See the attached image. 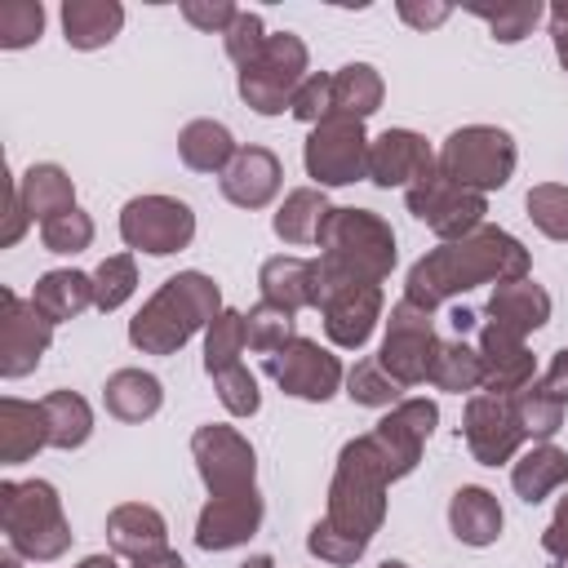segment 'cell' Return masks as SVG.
Listing matches in <instances>:
<instances>
[{
  "label": "cell",
  "instance_id": "6da1fadb",
  "mask_svg": "<svg viewBox=\"0 0 568 568\" xmlns=\"http://www.w3.org/2000/svg\"><path fill=\"white\" fill-rule=\"evenodd\" d=\"M386 484L390 470L373 444V435H359L342 448L337 475L328 488V515L311 528L306 550L328 564H355L386 515Z\"/></svg>",
  "mask_w": 568,
  "mask_h": 568
},
{
  "label": "cell",
  "instance_id": "7a4b0ae2",
  "mask_svg": "<svg viewBox=\"0 0 568 568\" xmlns=\"http://www.w3.org/2000/svg\"><path fill=\"white\" fill-rule=\"evenodd\" d=\"M528 275V248L501 231V226H479L466 240H448L430 248L422 262H413L404 302L435 311L439 302L475 288V284H510Z\"/></svg>",
  "mask_w": 568,
  "mask_h": 568
},
{
  "label": "cell",
  "instance_id": "3957f363",
  "mask_svg": "<svg viewBox=\"0 0 568 568\" xmlns=\"http://www.w3.org/2000/svg\"><path fill=\"white\" fill-rule=\"evenodd\" d=\"M315 244V297L333 284H382L395 266V231L368 209H328Z\"/></svg>",
  "mask_w": 568,
  "mask_h": 568
},
{
  "label": "cell",
  "instance_id": "277c9868",
  "mask_svg": "<svg viewBox=\"0 0 568 568\" xmlns=\"http://www.w3.org/2000/svg\"><path fill=\"white\" fill-rule=\"evenodd\" d=\"M217 315H222L217 284L209 275H200V271H178L129 320V342L138 351H146V355H173L195 337V328L213 324Z\"/></svg>",
  "mask_w": 568,
  "mask_h": 568
},
{
  "label": "cell",
  "instance_id": "5b68a950",
  "mask_svg": "<svg viewBox=\"0 0 568 568\" xmlns=\"http://www.w3.org/2000/svg\"><path fill=\"white\" fill-rule=\"evenodd\" d=\"M0 524L4 541L18 559L53 564L71 546V524L62 515V497L49 479H4L0 484Z\"/></svg>",
  "mask_w": 568,
  "mask_h": 568
},
{
  "label": "cell",
  "instance_id": "8992f818",
  "mask_svg": "<svg viewBox=\"0 0 568 568\" xmlns=\"http://www.w3.org/2000/svg\"><path fill=\"white\" fill-rule=\"evenodd\" d=\"M439 173H448L457 186L479 191V195L497 191L515 173V142L506 129L466 124V129L448 133V142L439 146Z\"/></svg>",
  "mask_w": 568,
  "mask_h": 568
},
{
  "label": "cell",
  "instance_id": "52a82bcc",
  "mask_svg": "<svg viewBox=\"0 0 568 568\" xmlns=\"http://www.w3.org/2000/svg\"><path fill=\"white\" fill-rule=\"evenodd\" d=\"M302 80H306V44L293 31H280V36H266L262 53L240 67V98L257 115H275L293 102Z\"/></svg>",
  "mask_w": 568,
  "mask_h": 568
},
{
  "label": "cell",
  "instance_id": "ba28073f",
  "mask_svg": "<svg viewBox=\"0 0 568 568\" xmlns=\"http://www.w3.org/2000/svg\"><path fill=\"white\" fill-rule=\"evenodd\" d=\"M404 200H408V213L417 222H426L444 244L448 240H466L470 231H479L484 226V213H488L484 195L457 186L448 173H439V164H435L430 178H422L417 186H408Z\"/></svg>",
  "mask_w": 568,
  "mask_h": 568
},
{
  "label": "cell",
  "instance_id": "9c48e42d",
  "mask_svg": "<svg viewBox=\"0 0 568 568\" xmlns=\"http://www.w3.org/2000/svg\"><path fill=\"white\" fill-rule=\"evenodd\" d=\"M191 235H195V213L173 195H138L120 209V240L138 253L164 257L186 248Z\"/></svg>",
  "mask_w": 568,
  "mask_h": 568
},
{
  "label": "cell",
  "instance_id": "30bf717a",
  "mask_svg": "<svg viewBox=\"0 0 568 568\" xmlns=\"http://www.w3.org/2000/svg\"><path fill=\"white\" fill-rule=\"evenodd\" d=\"M306 173L320 186H346L355 178H368V138L364 120L351 115H328L311 129L306 138Z\"/></svg>",
  "mask_w": 568,
  "mask_h": 568
},
{
  "label": "cell",
  "instance_id": "8fae6325",
  "mask_svg": "<svg viewBox=\"0 0 568 568\" xmlns=\"http://www.w3.org/2000/svg\"><path fill=\"white\" fill-rule=\"evenodd\" d=\"M435 328H430V311L413 306V302H395L390 320H386V342L377 364L399 382V386H417L430 377L435 364Z\"/></svg>",
  "mask_w": 568,
  "mask_h": 568
},
{
  "label": "cell",
  "instance_id": "7c38bea8",
  "mask_svg": "<svg viewBox=\"0 0 568 568\" xmlns=\"http://www.w3.org/2000/svg\"><path fill=\"white\" fill-rule=\"evenodd\" d=\"M266 377L280 382L284 395H297V399H311V404H324L337 386H342V359L328 355L320 342L311 337H293L288 346H280L275 355L262 359Z\"/></svg>",
  "mask_w": 568,
  "mask_h": 568
},
{
  "label": "cell",
  "instance_id": "4fadbf2b",
  "mask_svg": "<svg viewBox=\"0 0 568 568\" xmlns=\"http://www.w3.org/2000/svg\"><path fill=\"white\" fill-rule=\"evenodd\" d=\"M191 457L200 466V479L213 497H231L253 488V448L235 426H200L191 435Z\"/></svg>",
  "mask_w": 568,
  "mask_h": 568
},
{
  "label": "cell",
  "instance_id": "5bb4252c",
  "mask_svg": "<svg viewBox=\"0 0 568 568\" xmlns=\"http://www.w3.org/2000/svg\"><path fill=\"white\" fill-rule=\"evenodd\" d=\"M462 435H466V448H470V457L479 466L510 462L519 453V444L528 439V430H524V422L515 413V399L510 395H488V390L484 395H470Z\"/></svg>",
  "mask_w": 568,
  "mask_h": 568
},
{
  "label": "cell",
  "instance_id": "9a60e30c",
  "mask_svg": "<svg viewBox=\"0 0 568 568\" xmlns=\"http://www.w3.org/2000/svg\"><path fill=\"white\" fill-rule=\"evenodd\" d=\"M435 422H439V408H435L430 399H399V404L368 430L373 444H377V453H382V462H386V470H390V479H404V475L417 470L422 448H426Z\"/></svg>",
  "mask_w": 568,
  "mask_h": 568
},
{
  "label": "cell",
  "instance_id": "2e32d148",
  "mask_svg": "<svg viewBox=\"0 0 568 568\" xmlns=\"http://www.w3.org/2000/svg\"><path fill=\"white\" fill-rule=\"evenodd\" d=\"M49 342H53V324L13 288H0V373L27 377L44 359Z\"/></svg>",
  "mask_w": 568,
  "mask_h": 568
},
{
  "label": "cell",
  "instance_id": "e0dca14e",
  "mask_svg": "<svg viewBox=\"0 0 568 568\" xmlns=\"http://www.w3.org/2000/svg\"><path fill=\"white\" fill-rule=\"evenodd\" d=\"M315 311L324 315V333L333 346L359 351L382 315V284H333L320 288Z\"/></svg>",
  "mask_w": 568,
  "mask_h": 568
},
{
  "label": "cell",
  "instance_id": "ac0fdd59",
  "mask_svg": "<svg viewBox=\"0 0 568 568\" xmlns=\"http://www.w3.org/2000/svg\"><path fill=\"white\" fill-rule=\"evenodd\" d=\"M439 164V155H430L426 138H417L413 129H386L382 138L368 142V178L377 186H417L422 178H430Z\"/></svg>",
  "mask_w": 568,
  "mask_h": 568
},
{
  "label": "cell",
  "instance_id": "d6986e66",
  "mask_svg": "<svg viewBox=\"0 0 568 568\" xmlns=\"http://www.w3.org/2000/svg\"><path fill=\"white\" fill-rule=\"evenodd\" d=\"M262 524V497L257 488L231 493V497H209V506L200 510L195 524V546L200 550H231L244 546Z\"/></svg>",
  "mask_w": 568,
  "mask_h": 568
},
{
  "label": "cell",
  "instance_id": "ffe728a7",
  "mask_svg": "<svg viewBox=\"0 0 568 568\" xmlns=\"http://www.w3.org/2000/svg\"><path fill=\"white\" fill-rule=\"evenodd\" d=\"M532 382V355L524 346V337L484 324L479 328V386L488 395H515Z\"/></svg>",
  "mask_w": 568,
  "mask_h": 568
},
{
  "label": "cell",
  "instance_id": "44dd1931",
  "mask_svg": "<svg viewBox=\"0 0 568 568\" xmlns=\"http://www.w3.org/2000/svg\"><path fill=\"white\" fill-rule=\"evenodd\" d=\"M280 160L266 146H240L235 160L222 169V195L240 209H262L280 191Z\"/></svg>",
  "mask_w": 568,
  "mask_h": 568
},
{
  "label": "cell",
  "instance_id": "7402d4cb",
  "mask_svg": "<svg viewBox=\"0 0 568 568\" xmlns=\"http://www.w3.org/2000/svg\"><path fill=\"white\" fill-rule=\"evenodd\" d=\"M106 541L115 555L124 559H142V555H155L169 546V524L155 506H142V501H124L106 515Z\"/></svg>",
  "mask_w": 568,
  "mask_h": 568
},
{
  "label": "cell",
  "instance_id": "603a6c76",
  "mask_svg": "<svg viewBox=\"0 0 568 568\" xmlns=\"http://www.w3.org/2000/svg\"><path fill=\"white\" fill-rule=\"evenodd\" d=\"M546 320H550V293L541 284H532L528 275L510 280V284H497L493 297H488V324H497L515 337L541 328Z\"/></svg>",
  "mask_w": 568,
  "mask_h": 568
},
{
  "label": "cell",
  "instance_id": "cb8c5ba5",
  "mask_svg": "<svg viewBox=\"0 0 568 568\" xmlns=\"http://www.w3.org/2000/svg\"><path fill=\"white\" fill-rule=\"evenodd\" d=\"M44 444H49L44 404L4 395V399H0V462H4V466H18V462L36 457Z\"/></svg>",
  "mask_w": 568,
  "mask_h": 568
},
{
  "label": "cell",
  "instance_id": "d4e9b609",
  "mask_svg": "<svg viewBox=\"0 0 568 568\" xmlns=\"http://www.w3.org/2000/svg\"><path fill=\"white\" fill-rule=\"evenodd\" d=\"M257 284H262V302L284 306L293 315L302 306H315V262H306V257H293V253L266 257Z\"/></svg>",
  "mask_w": 568,
  "mask_h": 568
},
{
  "label": "cell",
  "instance_id": "484cf974",
  "mask_svg": "<svg viewBox=\"0 0 568 568\" xmlns=\"http://www.w3.org/2000/svg\"><path fill=\"white\" fill-rule=\"evenodd\" d=\"M448 524H453V537L466 541V546H493L501 537V506L488 488H457L453 501H448Z\"/></svg>",
  "mask_w": 568,
  "mask_h": 568
},
{
  "label": "cell",
  "instance_id": "4316f807",
  "mask_svg": "<svg viewBox=\"0 0 568 568\" xmlns=\"http://www.w3.org/2000/svg\"><path fill=\"white\" fill-rule=\"evenodd\" d=\"M31 306H36L49 324L75 320L80 311L93 306V275H84V271H49V275L36 280Z\"/></svg>",
  "mask_w": 568,
  "mask_h": 568
},
{
  "label": "cell",
  "instance_id": "83f0119b",
  "mask_svg": "<svg viewBox=\"0 0 568 568\" xmlns=\"http://www.w3.org/2000/svg\"><path fill=\"white\" fill-rule=\"evenodd\" d=\"M102 404H106V413L120 417V422H146V417L160 413L164 390H160V377H151V373H142V368H120V373L106 377Z\"/></svg>",
  "mask_w": 568,
  "mask_h": 568
},
{
  "label": "cell",
  "instance_id": "f1b7e54d",
  "mask_svg": "<svg viewBox=\"0 0 568 568\" xmlns=\"http://www.w3.org/2000/svg\"><path fill=\"white\" fill-rule=\"evenodd\" d=\"M124 27V9L115 0H67L62 4V31L71 49H102Z\"/></svg>",
  "mask_w": 568,
  "mask_h": 568
},
{
  "label": "cell",
  "instance_id": "f546056e",
  "mask_svg": "<svg viewBox=\"0 0 568 568\" xmlns=\"http://www.w3.org/2000/svg\"><path fill=\"white\" fill-rule=\"evenodd\" d=\"M18 195L27 204V217L31 222H49L58 213H71L75 209V186L67 178V169L58 164H31L22 178H18Z\"/></svg>",
  "mask_w": 568,
  "mask_h": 568
},
{
  "label": "cell",
  "instance_id": "4dcf8cb0",
  "mask_svg": "<svg viewBox=\"0 0 568 568\" xmlns=\"http://www.w3.org/2000/svg\"><path fill=\"white\" fill-rule=\"evenodd\" d=\"M235 151L240 146H235L231 129L217 124V120H191L178 138V155L191 173H222L235 160Z\"/></svg>",
  "mask_w": 568,
  "mask_h": 568
},
{
  "label": "cell",
  "instance_id": "1f68e13d",
  "mask_svg": "<svg viewBox=\"0 0 568 568\" xmlns=\"http://www.w3.org/2000/svg\"><path fill=\"white\" fill-rule=\"evenodd\" d=\"M564 479H568V453L555 448V444L528 448V453L515 462V470H510V484H515V493H519L528 506H537L541 497H550Z\"/></svg>",
  "mask_w": 568,
  "mask_h": 568
},
{
  "label": "cell",
  "instance_id": "d6a6232c",
  "mask_svg": "<svg viewBox=\"0 0 568 568\" xmlns=\"http://www.w3.org/2000/svg\"><path fill=\"white\" fill-rule=\"evenodd\" d=\"M324 217H328V200H324V191H315V186H297V191L284 195V204H280V213H275V235H280L284 244H315Z\"/></svg>",
  "mask_w": 568,
  "mask_h": 568
},
{
  "label": "cell",
  "instance_id": "836d02e7",
  "mask_svg": "<svg viewBox=\"0 0 568 568\" xmlns=\"http://www.w3.org/2000/svg\"><path fill=\"white\" fill-rule=\"evenodd\" d=\"M382 106V75L368 62H346L333 75V115L364 120Z\"/></svg>",
  "mask_w": 568,
  "mask_h": 568
},
{
  "label": "cell",
  "instance_id": "e575fe53",
  "mask_svg": "<svg viewBox=\"0 0 568 568\" xmlns=\"http://www.w3.org/2000/svg\"><path fill=\"white\" fill-rule=\"evenodd\" d=\"M40 404L49 417V448H80L93 435V408L75 390H53Z\"/></svg>",
  "mask_w": 568,
  "mask_h": 568
},
{
  "label": "cell",
  "instance_id": "d590c367",
  "mask_svg": "<svg viewBox=\"0 0 568 568\" xmlns=\"http://www.w3.org/2000/svg\"><path fill=\"white\" fill-rule=\"evenodd\" d=\"M426 382L439 386V390H457V395H462V390H475V386H479V351L466 346L462 337H457V342H439Z\"/></svg>",
  "mask_w": 568,
  "mask_h": 568
},
{
  "label": "cell",
  "instance_id": "8d00e7d4",
  "mask_svg": "<svg viewBox=\"0 0 568 568\" xmlns=\"http://www.w3.org/2000/svg\"><path fill=\"white\" fill-rule=\"evenodd\" d=\"M244 333H248V351H257L262 359L275 355L280 346H288L297 337V320L293 311L284 306H271V302H257L248 315H244Z\"/></svg>",
  "mask_w": 568,
  "mask_h": 568
},
{
  "label": "cell",
  "instance_id": "74e56055",
  "mask_svg": "<svg viewBox=\"0 0 568 568\" xmlns=\"http://www.w3.org/2000/svg\"><path fill=\"white\" fill-rule=\"evenodd\" d=\"M244 346H248L244 315H240V311H222V315L209 324V333H204V368H209V377L222 373V368H231V364H240Z\"/></svg>",
  "mask_w": 568,
  "mask_h": 568
},
{
  "label": "cell",
  "instance_id": "f35d334b",
  "mask_svg": "<svg viewBox=\"0 0 568 568\" xmlns=\"http://www.w3.org/2000/svg\"><path fill=\"white\" fill-rule=\"evenodd\" d=\"M475 18H484L488 27H493V40H501V44H515V40H524L532 27H537V18H541V4L537 0H510V4H466Z\"/></svg>",
  "mask_w": 568,
  "mask_h": 568
},
{
  "label": "cell",
  "instance_id": "ab89813d",
  "mask_svg": "<svg viewBox=\"0 0 568 568\" xmlns=\"http://www.w3.org/2000/svg\"><path fill=\"white\" fill-rule=\"evenodd\" d=\"M399 382L377 364V359H359L351 373H346V395L355 404H368V408H395L399 404Z\"/></svg>",
  "mask_w": 568,
  "mask_h": 568
},
{
  "label": "cell",
  "instance_id": "60d3db41",
  "mask_svg": "<svg viewBox=\"0 0 568 568\" xmlns=\"http://www.w3.org/2000/svg\"><path fill=\"white\" fill-rule=\"evenodd\" d=\"M133 288H138V266H133L129 253H115V257H106V262L93 271V306H98V311L124 306V302L133 297Z\"/></svg>",
  "mask_w": 568,
  "mask_h": 568
},
{
  "label": "cell",
  "instance_id": "b9f144b4",
  "mask_svg": "<svg viewBox=\"0 0 568 568\" xmlns=\"http://www.w3.org/2000/svg\"><path fill=\"white\" fill-rule=\"evenodd\" d=\"M510 399H515V413H519V422H524L528 439H550V435L564 426V404H559V399H550L537 382H528V386H524V390H515Z\"/></svg>",
  "mask_w": 568,
  "mask_h": 568
},
{
  "label": "cell",
  "instance_id": "7bdbcfd3",
  "mask_svg": "<svg viewBox=\"0 0 568 568\" xmlns=\"http://www.w3.org/2000/svg\"><path fill=\"white\" fill-rule=\"evenodd\" d=\"M528 217L541 235L568 240V186L564 182H541L528 191Z\"/></svg>",
  "mask_w": 568,
  "mask_h": 568
},
{
  "label": "cell",
  "instance_id": "ee69618b",
  "mask_svg": "<svg viewBox=\"0 0 568 568\" xmlns=\"http://www.w3.org/2000/svg\"><path fill=\"white\" fill-rule=\"evenodd\" d=\"M44 31V4L40 0H9L0 4V49H27Z\"/></svg>",
  "mask_w": 568,
  "mask_h": 568
},
{
  "label": "cell",
  "instance_id": "f6af8a7d",
  "mask_svg": "<svg viewBox=\"0 0 568 568\" xmlns=\"http://www.w3.org/2000/svg\"><path fill=\"white\" fill-rule=\"evenodd\" d=\"M40 244L49 253H80L93 244V217L84 209H71V213H58L40 226Z\"/></svg>",
  "mask_w": 568,
  "mask_h": 568
},
{
  "label": "cell",
  "instance_id": "bcb514c9",
  "mask_svg": "<svg viewBox=\"0 0 568 568\" xmlns=\"http://www.w3.org/2000/svg\"><path fill=\"white\" fill-rule=\"evenodd\" d=\"M213 390H217V399H222V408H226L231 417H253L257 404H262L257 382H253V373H248L244 364H231V368L213 373Z\"/></svg>",
  "mask_w": 568,
  "mask_h": 568
},
{
  "label": "cell",
  "instance_id": "7dc6e473",
  "mask_svg": "<svg viewBox=\"0 0 568 568\" xmlns=\"http://www.w3.org/2000/svg\"><path fill=\"white\" fill-rule=\"evenodd\" d=\"M222 40H226V58H231L235 67L253 62V58L262 53V44H266L262 18H257V13H248V9H240V13H235V22L222 31Z\"/></svg>",
  "mask_w": 568,
  "mask_h": 568
},
{
  "label": "cell",
  "instance_id": "c3c4849f",
  "mask_svg": "<svg viewBox=\"0 0 568 568\" xmlns=\"http://www.w3.org/2000/svg\"><path fill=\"white\" fill-rule=\"evenodd\" d=\"M288 111H293L297 120H306V124L328 120V115H333V75H324V71L306 75V80H302V89L293 93Z\"/></svg>",
  "mask_w": 568,
  "mask_h": 568
},
{
  "label": "cell",
  "instance_id": "681fc988",
  "mask_svg": "<svg viewBox=\"0 0 568 568\" xmlns=\"http://www.w3.org/2000/svg\"><path fill=\"white\" fill-rule=\"evenodd\" d=\"M235 13H240V9H235V4H226V0H213V4L186 0V4H182V18H186L191 27H200V31H217V36L235 22Z\"/></svg>",
  "mask_w": 568,
  "mask_h": 568
},
{
  "label": "cell",
  "instance_id": "f907efd6",
  "mask_svg": "<svg viewBox=\"0 0 568 568\" xmlns=\"http://www.w3.org/2000/svg\"><path fill=\"white\" fill-rule=\"evenodd\" d=\"M27 204H22V195H18V178L9 173V182H4V231H0V244L4 248H13L18 240H22V231H27Z\"/></svg>",
  "mask_w": 568,
  "mask_h": 568
},
{
  "label": "cell",
  "instance_id": "816d5d0a",
  "mask_svg": "<svg viewBox=\"0 0 568 568\" xmlns=\"http://www.w3.org/2000/svg\"><path fill=\"white\" fill-rule=\"evenodd\" d=\"M541 546L555 559V568H568V497H559V510H555L550 528L541 532Z\"/></svg>",
  "mask_w": 568,
  "mask_h": 568
},
{
  "label": "cell",
  "instance_id": "f5cc1de1",
  "mask_svg": "<svg viewBox=\"0 0 568 568\" xmlns=\"http://www.w3.org/2000/svg\"><path fill=\"white\" fill-rule=\"evenodd\" d=\"M537 386H541L550 399H559V404L568 408V346L555 351V359H550V368L537 377Z\"/></svg>",
  "mask_w": 568,
  "mask_h": 568
},
{
  "label": "cell",
  "instance_id": "db71d44e",
  "mask_svg": "<svg viewBox=\"0 0 568 568\" xmlns=\"http://www.w3.org/2000/svg\"><path fill=\"white\" fill-rule=\"evenodd\" d=\"M550 36H555V53H559V62L568 71V0H559L550 9Z\"/></svg>",
  "mask_w": 568,
  "mask_h": 568
},
{
  "label": "cell",
  "instance_id": "11a10c76",
  "mask_svg": "<svg viewBox=\"0 0 568 568\" xmlns=\"http://www.w3.org/2000/svg\"><path fill=\"white\" fill-rule=\"evenodd\" d=\"M399 18H408L413 27H435V22L448 18V4H426V9H417V4H399Z\"/></svg>",
  "mask_w": 568,
  "mask_h": 568
},
{
  "label": "cell",
  "instance_id": "9f6ffc18",
  "mask_svg": "<svg viewBox=\"0 0 568 568\" xmlns=\"http://www.w3.org/2000/svg\"><path fill=\"white\" fill-rule=\"evenodd\" d=\"M133 568H186L169 546L164 550H155V555H142V559H133Z\"/></svg>",
  "mask_w": 568,
  "mask_h": 568
},
{
  "label": "cell",
  "instance_id": "6f0895ef",
  "mask_svg": "<svg viewBox=\"0 0 568 568\" xmlns=\"http://www.w3.org/2000/svg\"><path fill=\"white\" fill-rule=\"evenodd\" d=\"M475 320H479V315H475V311H466V306H457V311L448 315V324L457 328V337H466V333L475 328Z\"/></svg>",
  "mask_w": 568,
  "mask_h": 568
},
{
  "label": "cell",
  "instance_id": "680465c9",
  "mask_svg": "<svg viewBox=\"0 0 568 568\" xmlns=\"http://www.w3.org/2000/svg\"><path fill=\"white\" fill-rule=\"evenodd\" d=\"M80 568H115V559H111V555H89Z\"/></svg>",
  "mask_w": 568,
  "mask_h": 568
},
{
  "label": "cell",
  "instance_id": "91938a15",
  "mask_svg": "<svg viewBox=\"0 0 568 568\" xmlns=\"http://www.w3.org/2000/svg\"><path fill=\"white\" fill-rule=\"evenodd\" d=\"M240 568H275V564H271V559H266V555H253V559H244V564H240Z\"/></svg>",
  "mask_w": 568,
  "mask_h": 568
},
{
  "label": "cell",
  "instance_id": "94428289",
  "mask_svg": "<svg viewBox=\"0 0 568 568\" xmlns=\"http://www.w3.org/2000/svg\"><path fill=\"white\" fill-rule=\"evenodd\" d=\"M0 568H18V555H13V550H9V555H4V559H0Z\"/></svg>",
  "mask_w": 568,
  "mask_h": 568
},
{
  "label": "cell",
  "instance_id": "6125c7cd",
  "mask_svg": "<svg viewBox=\"0 0 568 568\" xmlns=\"http://www.w3.org/2000/svg\"><path fill=\"white\" fill-rule=\"evenodd\" d=\"M377 568H408V564H399V559H386V564H377Z\"/></svg>",
  "mask_w": 568,
  "mask_h": 568
}]
</instances>
